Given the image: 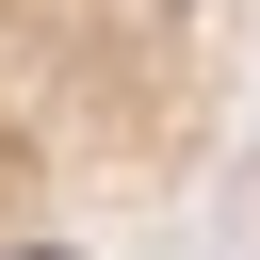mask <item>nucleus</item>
<instances>
[{"instance_id": "obj_1", "label": "nucleus", "mask_w": 260, "mask_h": 260, "mask_svg": "<svg viewBox=\"0 0 260 260\" xmlns=\"http://www.w3.org/2000/svg\"><path fill=\"white\" fill-rule=\"evenodd\" d=\"M244 0H0V260H260Z\"/></svg>"}]
</instances>
